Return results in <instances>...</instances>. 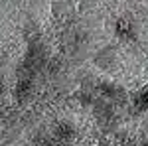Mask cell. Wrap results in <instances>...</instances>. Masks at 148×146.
<instances>
[{
  "label": "cell",
  "mask_w": 148,
  "mask_h": 146,
  "mask_svg": "<svg viewBox=\"0 0 148 146\" xmlns=\"http://www.w3.org/2000/svg\"><path fill=\"white\" fill-rule=\"evenodd\" d=\"M57 142L53 140V136L49 134H38L34 138V146H56Z\"/></svg>",
  "instance_id": "cell-11"
},
{
  "label": "cell",
  "mask_w": 148,
  "mask_h": 146,
  "mask_svg": "<svg viewBox=\"0 0 148 146\" xmlns=\"http://www.w3.org/2000/svg\"><path fill=\"white\" fill-rule=\"evenodd\" d=\"M0 114H2V109H0Z\"/></svg>",
  "instance_id": "cell-14"
},
{
  "label": "cell",
  "mask_w": 148,
  "mask_h": 146,
  "mask_svg": "<svg viewBox=\"0 0 148 146\" xmlns=\"http://www.w3.org/2000/svg\"><path fill=\"white\" fill-rule=\"evenodd\" d=\"M47 63V49L46 45L40 42H32L26 47V53H24L22 63L18 65L16 75H24V77H36L42 69L46 67Z\"/></svg>",
  "instance_id": "cell-1"
},
{
  "label": "cell",
  "mask_w": 148,
  "mask_h": 146,
  "mask_svg": "<svg viewBox=\"0 0 148 146\" xmlns=\"http://www.w3.org/2000/svg\"><path fill=\"white\" fill-rule=\"evenodd\" d=\"M24 40H26V44H32V42H40L42 40V34H40V30H38L36 24H26L24 26Z\"/></svg>",
  "instance_id": "cell-9"
},
{
  "label": "cell",
  "mask_w": 148,
  "mask_h": 146,
  "mask_svg": "<svg viewBox=\"0 0 148 146\" xmlns=\"http://www.w3.org/2000/svg\"><path fill=\"white\" fill-rule=\"evenodd\" d=\"M138 146H148V138H144V140H142V142H140Z\"/></svg>",
  "instance_id": "cell-13"
},
{
  "label": "cell",
  "mask_w": 148,
  "mask_h": 146,
  "mask_svg": "<svg viewBox=\"0 0 148 146\" xmlns=\"http://www.w3.org/2000/svg\"><path fill=\"white\" fill-rule=\"evenodd\" d=\"M4 91H6V83H4V79L0 77V97L4 95Z\"/></svg>",
  "instance_id": "cell-12"
},
{
  "label": "cell",
  "mask_w": 148,
  "mask_h": 146,
  "mask_svg": "<svg viewBox=\"0 0 148 146\" xmlns=\"http://www.w3.org/2000/svg\"><path fill=\"white\" fill-rule=\"evenodd\" d=\"M113 32L114 36L121 40V42H134L136 40V24L132 18H128V16H121V18H116L113 24Z\"/></svg>",
  "instance_id": "cell-4"
},
{
  "label": "cell",
  "mask_w": 148,
  "mask_h": 146,
  "mask_svg": "<svg viewBox=\"0 0 148 146\" xmlns=\"http://www.w3.org/2000/svg\"><path fill=\"white\" fill-rule=\"evenodd\" d=\"M44 69H47L49 77H57V75L63 71V65H61V61H59L57 57H53V59H47V63H46Z\"/></svg>",
  "instance_id": "cell-10"
},
{
  "label": "cell",
  "mask_w": 148,
  "mask_h": 146,
  "mask_svg": "<svg viewBox=\"0 0 148 146\" xmlns=\"http://www.w3.org/2000/svg\"><path fill=\"white\" fill-rule=\"evenodd\" d=\"M93 112H95V119H97V123L101 126L105 132H109V130H113L114 126H116V121H119V117H116V105H113L111 101H107V99H103V97H95V101H93Z\"/></svg>",
  "instance_id": "cell-2"
},
{
  "label": "cell",
  "mask_w": 148,
  "mask_h": 146,
  "mask_svg": "<svg viewBox=\"0 0 148 146\" xmlns=\"http://www.w3.org/2000/svg\"><path fill=\"white\" fill-rule=\"evenodd\" d=\"M132 107L136 112H148V85L134 91L132 95Z\"/></svg>",
  "instance_id": "cell-8"
},
{
  "label": "cell",
  "mask_w": 148,
  "mask_h": 146,
  "mask_svg": "<svg viewBox=\"0 0 148 146\" xmlns=\"http://www.w3.org/2000/svg\"><path fill=\"white\" fill-rule=\"evenodd\" d=\"M77 134V128H75V124L69 123V121H57L56 126H53V140H56L57 144H69V142H73V138Z\"/></svg>",
  "instance_id": "cell-6"
},
{
  "label": "cell",
  "mask_w": 148,
  "mask_h": 146,
  "mask_svg": "<svg viewBox=\"0 0 148 146\" xmlns=\"http://www.w3.org/2000/svg\"><path fill=\"white\" fill-rule=\"evenodd\" d=\"M93 91L103 97V99H107V101H111L113 105H123L126 101V91L121 87V85H116L113 81H99Z\"/></svg>",
  "instance_id": "cell-3"
},
{
  "label": "cell",
  "mask_w": 148,
  "mask_h": 146,
  "mask_svg": "<svg viewBox=\"0 0 148 146\" xmlns=\"http://www.w3.org/2000/svg\"><path fill=\"white\" fill-rule=\"evenodd\" d=\"M95 65L101 69H111L114 63V47H111V45H107V47H103L101 51L95 56Z\"/></svg>",
  "instance_id": "cell-7"
},
{
  "label": "cell",
  "mask_w": 148,
  "mask_h": 146,
  "mask_svg": "<svg viewBox=\"0 0 148 146\" xmlns=\"http://www.w3.org/2000/svg\"><path fill=\"white\" fill-rule=\"evenodd\" d=\"M34 77H24V75H18L16 77V83H14V89H12V97L16 103H26L32 95H34Z\"/></svg>",
  "instance_id": "cell-5"
}]
</instances>
